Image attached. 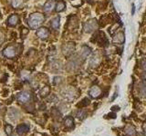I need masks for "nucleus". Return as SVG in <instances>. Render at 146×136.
Listing matches in <instances>:
<instances>
[{
    "mask_svg": "<svg viewBox=\"0 0 146 136\" xmlns=\"http://www.w3.org/2000/svg\"><path fill=\"white\" fill-rule=\"evenodd\" d=\"M124 133H125L126 136H136L137 135V131H136L135 127L131 124H127L124 127Z\"/></svg>",
    "mask_w": 146,
    "mask_h": 136,
    "instance_id": "9d476101",
    "label": "nucleus"
},
{
    "mask_svg": "<svg viewBox=\"0 0 146 136\" xmlns=\"http://www.w3.org/2000/svg\"><path fill=\"white\" fill-rule=\"evenodd\" d=\"M90 53H91V49L89 46H87V45H83V46L81 47V52H80V54H81L82 58H86Z\"/></svg>",
    "mask_w": 146,
    "mask_h": 136,
    "instance_id": "a211bd4d",
    "label": "nucleus"
},
{
    "mask_svg": "<svg viewBox=\"0 0 146 136\" xmlns=\"http://www.w3.org/2000/svg\"><path fill=\"white\" fill-rule=\"evenodd\" d=\"M89 94L92 98H98L102 94V90L99 86H92L89 91Z\"/></svg>",
    "mask_w": 146,
    "mask_h": 136,
    "instance_id": "9b49d317",
    "label": "nucleus"
},
{
    "mask_svg": "<svg viewBox=\"0 0 146 136\" xmlns=\"http://www.w3.org/2000/svg\"><path fill=\"white\" fill-rule=\"evenodd\" d=\"M45 21V16L41 13H33L29 16V26L31 29H38Z\"/></svg>",
    "mask_w": 146,
    "mask_h": 136,
    "instance_id": "f257e3e1",
    "label": "nucleus"
},
{
    "mask_svg": "<svg viewBox=\"0 0 146 136\" xmlns=\"http://www.w3.org/2000/svg\"><path fill=\"white\" fill-rule=\"evenodd\" d=\"M5 131H6V133H7L8 136H10V135L12 134V131H13L12 126H11V125H9V124H7L6 127H5Z\"/></svg>",
    "mask_w": 146,
    "mask_h": 136,
    "instance_id": "393cba45",
    "label": "nucleus"
},
{
    "mask_svg": "<svg viewBox=\"0 0 146 136\" xmlns=\"http://www.w3.org/2000/svg\"><path fill=\"white\" fill-rule=\"evenodd\" d=\"M71 1H73V0H71Z\"/></svg>",
    "mask_w": 146,
    "mask_h": 136,
    "instance_id": "f704fd0d",
    "label": "nucleus"
},
{
    "mask_svg": "<svg viewBox=\"0 0 146 136\" xmlns=\"http://www.w3.org/2000/svg\"><path fill=\"white\" fill-rule=\"evenodd\" d=\"M29 34V29L24 27V28H22V31H21V35H23V37H25V36Z\"/></svg>",
    "mask_w": 146,
    "mask_h": 136,
    "instance_id": "c85d7f7f",
    "label": "nucleus"
},
{
    "mask_svg": "<svg viewBox=\"0 0 146 136\" xmlns=\"http://www.w3.org/2000/svg\"><path fill=\"white\" fill-rule=\"evenodd\" d=\"M75 51V44L74 43H67L62 46V53L65 56H70Z\"/></svg>",
    "mask_w": 146,
    "mask_h": 136,
    "instance_id": "39448f33",
    "label": "nucleus"
},
{
    "mask_svg": "<svg viewBox=\"0 0 146 136\" xmlns=\"http://www.w3.org/2000/svg\"><path fill=\"white\" fill-rule=\"evenodd\" d=\"M107 116H108V118H111V119H115V118H116V113H115V112H111V113H109V114H108Z\"/></svg>",
    "mask_w": 146,
    "mask_h": 136,
    "instance_id": "c756f323",
    "label": "nucleus"
},
{
    "mask_svg": "<svg viewBox=\"0 0 146 136\" xmlns=\"http://www.w3.org/2000/svg\"><path fill=\"white\" fill-rule=\"evenodd\" d=\"M26 0H12V7L13 8H21L24 5Z\"/></svg>",
    "mask_w": 146,
    "mask_h": 136,
    "instance_id": "6ab92c4d",
    "label": "nucleus"
},
{
    "mask_svg": "<svg viewBox=\"0 0 146 136\" xmlns=\"http://www.w3.org/2000/svg\"><path fill=\"white\" fill-rule=\"evenodd\" d=\"M70 30H76L79 27V20L76 16H70L68 22Z\"/></svg>",
    "mask_w": 146,
    "mask_h": 136,
    "instance_id": "6e6552de",
    "label": "nucleus"
},
{
    "mask_svg": "<svg viewBox=\"0 0 146 136\" xmlns=\"http://www.w3.org/2000/svg\"><path fill=\"white\" fill-rule=\"evenodd\" d=\"M87 1H88L89 3H91V0H87ZM92 1H93V0H92Z\"/></svg>",
    "mask_w": 146,
    "mask_h": 136,
    "instance_id": "473e14b6",
    "label": "nucleus"
},
{
    "mask_svg": "<svg viewBox=\"0 0 146 136\" xmlns=\"http://www.w3.org/2000/svg\"><path fill=\"white\" fill-rule=\"evenodd\" d=\"M89 104H90V100L88 98H84L83 100H81V101L77 104V107L83 108L85 106H88Z\"/></svg>",
    "mask_w": 146,
    "mask_h": 136,
    "instance_id": "4be33fe9",
    "label": "nucleus"
},
{
    "mask_svg": "<svg viewBox=\"0 0 146 136\" xmlns=\"http://www.w3.org/2000/svg\"><path fill=\"white\" fill-rule=\"evenodd\" d=\"M49 92H50V88L48 87V86H44V87L40 90L39 94L42 97H45V96H47V95L49 94Z\"/></svg>",
    "mask_w": 146,
    "mask_h": 136,
    "instance_id": "412c9836",
    "label": "nucleus"
},
{
    "mask_svg": "<svg viewBox=\"0 0 146 136\" xmlns=\"http://www.w3.org/2000/svg\"><path fill=\"white\" fill-rule=\"evenodd\" d=\"M55 7H56V6H55L54 0H48V1L45 3L43 9H44L45 12L49 13V12H51L53 10V9L55 8Z\"/></svg>",
    "mask_w": 146,
    "mask_h": 136,
    "instance_id": "4468645a",
    "label": "nucleus"
},
{
    "mask_svg": "<svg viewBox=\"0 0 146 136\" xmlns=\"http://www.w3.org/2000/svg\"><path fill=\"white\" fill-rule=\"evenodd\" d=\"M100 54H95L94 56H93V57L91 58V60H90V65H91V66H92V65L96 66V65H98V63H100Z\"/></svg>",
    "mask_w": 146,
    "mask_h": 136,
    "instance_id": "aec40b11",
    "label": "nucleus"
},
{
    "mask_svg": "<svg viewBox=\"0 0 146 136\" xmlns=\"http://www.w3.org/2000/svg\"><path fill=\"white\" fill-rule=\"evenodd\" d=\"M124 42V34L122 32H118L113 37V43L117 44H121Z\"/></svg>",
    "mask_w": 146,
    "mask_h": 136,
    "instance_id": "ddd939ff",
    "label": "nucleus"
},
{
    "mask_svg": "<svg viewBox=\"0 0 146 136\" xmlns=\"http://www.w3.org/2000/svg\"><path fill=\"white\" fill-rule=\"evenodd\" d=\"M140 66L143 71H146V59L145 58H143L140 61Z\"/></svg>",
    "mask_w": 146,
    "mask_h": 136,
    "instance_id": "a878e982",
    "label": "nucleus"
},
{
    "mask_svg": "<svg viewBox=\"0 0 146 136\" xmlns=\"http://www.w3.org/2000/svg\"><path fill=\"white\" fill-rule=\"evenodd\" d=\"M143 130L144 133H146V122H143Z\"/></svg>",
    "mask_w": 146,
    "mask_h": 136,
    "instance_id": "2f4dec72",
    "label": "nucleus"
},
{
    "mask_svg": "<svg viewBox=\"0 0 146 136\" xmlns=\"http://www.w3.org/2000/svg\"><path fill=\"white\" fill-rule=\"evenodd\" d=\"M139 136H143V134H140V135H139Z\"/></svg>",
    "mask_w": 146,
    "mask_h": 136,
    "instance_id": "72a5a7b5",
    "label": "nucleus"
},
{
    "mask_svg": "<svg viewBox=\"0 0 146 136\" xmlns=\"http://www.w3.org/2000/svg\"><path fill=\"white\" fill-rule=\"evenodd\" d=\"M18 22H19V16L16 14H13L10 16L8 17L7 19V24L10 26H15L18 24Z\"/></svg>",
    "mask_w": 146,
    "mask_h": 136,
    "instance_id": "f8f14e48",
    "label": "nucleus"
},
{
    "mask_svg": "<svg viewBox=\"0 0 146 136\" xmlns=\"http://www.w3.org/2000/svg\"><path fill=\"white\" fill-rule=\"evenodd\" d=\"M55 81H54V84H57V83H59V82L61 81V78L60 77H55V79H54Z\"/></svg>",
    "mask_w": 146,
    "mask_h": 136,
    "instance_id": "7c9ffc66",
    "label": "nucleus"
},
{
    "mask_svg": "<svg viewBox=\"0 0 146 136\" xmlns=\"http://www.w3.org/2000/svg\"><path fill=\"white\" fill-rule=\"evenodd\" d=\"M51 112H52V116L55 118V119L58 120V119H60V118H61V113L57 108H52Z\"/></svg>",
    "mask_w": 146,
    "mask_h": 136,
    "instance_id": "5701e85b",
    "label": "nucleus"
},
{
    "mask_svg": "<svg viewBox=\"0 0 146 136\" xmlns=\"http://www.w3.org/2000/svg\"><path fill=\"white\" fill-rule=\"evenodd\" d=\"M139 87V92L143 96H146V84H141Z\"/></svg>",
    "mask_w": 146,
    "mask_h": 136,
    "instance_id": "b1692460",
    "label": "nucleus"
},
{
    "mask_svg": "<svg viewBox=\"0 0 146 136\" xmlns=\"http://www.w3.org/2000/svg\"><path fill=\"white\" fill-rule=\"evenodd\" d=\"M5 41V34L0 30V45H1Z\"/></svg>",
    "mask_w": 146,
    "mask_h": 136,
    "instance_id": "cd10ccee",
    "label": "nucleus"
},
{
    "mask_svg": "<svg viewBox=\"0 0 146 136\" xmlns=\"http://www.w3.org/2000/svg\"><path fill=\"white\" fill-rule=\"evenodd\" d=\"M36 35L38 36L40 39H47L49 36V30L47 27H40L36 32Z\"/></svg>",
    "mask_w": 146,
    "mask_h": 136,
    "instance_id": "0eeeda50",
    "label": "nucleus"
},
{
    "mask_svg": "<svg viewBox=\"0 0 146 136\" xmlns=\"http://www.w3.org/2000/svg\"><path fill=\"white\" fill-rule=\"evenodd\" d=\"M59 26H60V17H59V16L54 17L53 19L51 20V26H52V28L57 30V29L59 28Z\"/></svg>",
    "mask_w": 146,
    "mask_h": 136,
    "instance_id": "dca6fc26",
    "label": "nucleus"
},
{
    "mask_svg": "<svg viewBox=\"0 0 146 136\" xmlns=\"http://www.w3.org/2000/svg\"><path fill=\"white\" fill-rule=\"evenodd\" d=\"M77 116L80 118V119H83V118L86 117V112L84 111H79L77 112Z\"/></svg>",
    "mask_w": 146,
    "mask_h": 136,
    "instance_id": "bb28decb",
    "label": "nucleus"
},
{
    "mask_svg": "<svg viewBox=\"0 0 146 136\" xmlns=\"http://www.w3.org/2000/svg\"><path fill=\"white\" fill-rule=\"evenodd\" d=\"M29 131V125L26 124H22L17 126V133L19 135H24Z\"/></svg>",
    "mask_w": 146,
    "mask_h": 136,
    "instance_id": "1a4fd4ad",
    "label": "nucleus"
},
{
    "mask_svg": "<svg viewBox=\"0 0 146 136\" xmlns=\"http://www.w3.org/2000/svg\"><path fill=\"white\" fill-rule=\"evenodd\" d=\"M99 24L96 19H90L84 23L83 25V30L86 33H92L95 30H97Z\"/></svg>",
    "mask_w": 146,
    "mask_h": 136,
    "instance_id": "f03ea898",
    "label": "nucleus"
},
{
    "mask_svg": "<svg viewBox=\"0 0 146 136\" xmlns=\"http://www.w3.org/2000/svg\"><path fill=\"white\" fill-rule=\"evenodd\" d=\"M17 99L20 103H26L29 102L30 100H31V94L29 92H26V91H25V92H21V93H19V94H17Z\"/></svg>",
    "mask_w": 146,
    "mask_h": 136,
    "instance_id": "423d86ee",
    "label": "nucleus"
},
{
    "mask_svg": "<svg viewBox=\"0 0 146 136\" xmlns=\"http://www.w3.org/2000/svg\"><path fill=\"white\" fill-rule=\"evenodd\" d=\"M64 125L68 129L73 128V127H74V119H73V117L67 116L65 119H64Z\"/></svg>",
    "mask_w": 146,
    "mask_h": 136,
    "instance_id": "2eb2a0df",
    "label": "nucleus"
},
{
    "mask_svg": "<svg viewBox=\"0 0 146 136\" xmlns=\"http://www.w3.org/2000/svg\"><path fill=\"white\" fill-rule=\"evenodd\" d=\"M65 7H66V4L64 1H58L56 4V7H55V10L56 12L59 13V12H62L65 10Z\"/></svg>",
    "mask_w": 146,
    "mask_h": 136,
    "instance_id": "f3484780",
    "label": "nucleus"
},
{
    "mask_svg": "<svg viewBox=\"0 0 146 136\" xmlns=\"http://www.w3.org/2000/svg\"><path fill=\"white\" fill-rule=\"evenodd\" d=\"M3 54L4 56H6L7 58H15L17 54V48L16 45H7V46L3 50Z\"/></svg>",
    "mask_w": 146,
    "mask_h": 136,
    "instance_id": "7ed1b4c3",
    "label": "nucleus"
},
{
    "mask_svg": "<svg viewBox=\"0 0 146 136\" xmlns=\"http://www.w3.org/2000/svg\"><path fill=\"white\" fill-rule=\"evenodd\" d=\"M94 38H95L96 40H94L93 42H96L99 45H100V46H102V47L108 46L109 41H108V39L106 38V36H105L104 33H102V32H99V33L96 34V35H94Z\"/></svg>",
    "mask_w": 146,
    "mask_h": 136,
    "instance_id": "20e7f679",
    "label": "nucleus"
}]
</instances>
